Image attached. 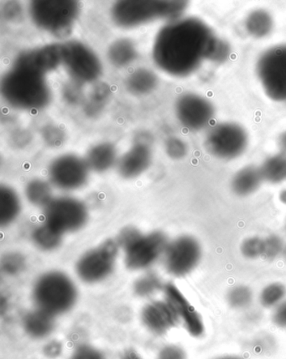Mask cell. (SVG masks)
Instances as JSON below:
<instances>
[{
	"label": "cell",
	"mask_w": 286,
	"mask_h": 359,
	"mask_svg": "<svg viewBox=\"0 0 286 359\" xmlns=\"http://www.w3.org/2000/svg\"><path fill=\"white\" fill-rule=\"evenodd\" d=\"M43 138L46 144L51 147H59L64 142L65 135L57 127H48L44 130Z\"/></svg>",
	"instance_id": "74e56055"
},
{
	"label": "cell",
	"mask_w": 286,
	"mask_h": 359,
	"mask_svg": "<svg viewBox=\"0 0 286 359\" xmlns=\"http://www.w3.org/2000/svg\"><path fill=\"white\" fill-rule=\"evenodd\" d=\"M62 349V345L58 341H51V343L46 346L44 352L48 358H55L61 354Z\"/></svg>",
	"instance_id": "7bdbcfd3"
},
{
	"label": "cell",
	"mask_w": 286,
	"mask_h": 359,
	"mask_svg": "<svg viewBox=\"0 0 286 359\" xmlns=\"http://www.w3.org/2000/svg\"><path fill=\"white\" fill-rule=\"evenodd\" d=\"M0 91L8 105L24 111L44 109L53 97L46 74L15 63L3 76Z\"/></svg>",
	"instance_id": "7a4b0ae2"
},
{
	"label": "cell",
	"mask_w": 286,
	"mask_h": 359,
	"mask_svg": "<svg viewBox=\"0 0 286 359\" xmlns=\"http://www.w3.org/2000/svg\"><path fill=\"white\" fill-rule=\"evenodd\" d=\"M219 359H241V358H239L238 357H233V356H228V357L220 358Z\"/></svg>",
	"instance_id": "7dc6e473"
},
{
	"label": "cell",
	"mask_w": 286,
	"mask_h": 359,
	"mask_svg": "<svg viewBox=\"0 0 286 359\" xmlns=\"http://www.w3.org/2000/svg\"><path fill=\"white\" fill-rule=\"evenodd\" d=\"M23 328L33 339H45L51 335L55 329V316L44 311L36 309L24 316Z\"/></svg>",
	"instance_id": "ffe728a7"
},
{
	"label": "cell",
	"mask_w": 286,
	"mask_h": 359,
	"mask_svg": "<svg viewBox=\"0 0 286 359\" xmlns=\"http://www.w3.org/2000/svg\"><path fill=\"white\" fill-rule=\"evenodd\" d=\"M252 299H253V294L246 286H236L230 290L228 294L229 303L234 309H243L249 306Z\"/></svg>",
	"instance_id": "836d02e7"
},
{
	"label": "cell",
	"mask_w": 286,
	"mask_h": 359,
	"mask_svg": "<svg viewBox=\"0 0 286 359\" xmlns=\"http://www.w3.org/2000/svg\"><path fill=\"white\" fill-rule=\"evenodd\" d=\"M165 152L170 158L173 160H181L186 156L187 145L184 141L177 137H170L165 141Z\"/></svg>",
	"instance_id": "d590c367"
},
{
	"label": "cell",
	"mask_w": 286,
	"mask_h": 359,
	"mask_svg": "<svg viewBox=\"0 0 286 359\" xmlns=\"http://www.w3.org/2000/svg\"><path fill=\"white\" fill-rule=\"evenodd\" d=\"M89 172L85 159L74 154H65L50 162L48 173L51 185L59 190L71 191L88 182Z\"/></svg>",
	"instance_id": "7c38bea8"
},
{
	"label": "cell",
	"mask_w": 286,
	"mask_h": 359,
	"mask_svg": "<svg viewBox=\"0 0 286 359\" xmlns=\"http://www.w3.org/2000/svg\"><path fill=\"white\" fill-rule=\"evenodd\" d=\"M165 302L172 306L179 320L184 323L191 335L200 337L203 334L204 325L202 318L194 307L190 304L176 285L169 283L164 285Z\"/></svg>",
	"instance_id": "2e32d148"
},
{
	"label": "cell",
	"mask_w": 286,
	"mask_h": 359,
	"mask_svg": "<svg viewBox=\"0 0 286 359\" xmlns=\"http://www.w3.org/2000/svg\"><path fill=\"white\" fill-rule=\"evenodd\" d=\"M142 320L149 332L156 335H164L177 326L179 318L168 302H152L144 306Z\"/></svg>",
	"instance_id": "ac0fdd59"
},
{
	"label": "cell",
	"mask_w": 286,
	"mask_h": 359,
	"mask_svg": "<svg viewBox=\"0 0 286 359\" xmlns=\"http://www.w3.org/2000/svg\"><path fill=\"white\" fill-rule=\"evenodd\" d=\"M63 233L48 224L36 226L32 234V241L38 249L43 251H53L62 245Z\"/></svg>",
	"instance_id": "484cf974"
},
{
	"label": "cell",
	"mask_w": 286,
	"mask_h": 359,
	"mask_svg": "<svg viewBox=\"0 0 286 359\" xmlns=\"http://www.w3.org/2000/svg\"><path fill=\"white\" fill-rule=\"evenodd\" d=\"M111 90L109 84L100 83L92 90L90 95L85 105V111L90 116H95L104 108L110 97Z\"/></svg>",
	"instance_id": "f1b7e54d"
},
{
	"label": "cell",
	"mask_w": 286,
	"mask_h": 359,
	"mask_svg": "<svg viewBox=\"0 0 286 359\" xmlns=\"http://www.w3.org/2000/svg\"><path fill=\"white\" fill-rule=\"evenodd\" d=\"M2 271L8 276H16L25 268V258L22 255L11 252L4 256L1 262Z\"/></svg>",
	"instance_id": "1f68e13d"
},
{
	"label": "cell",
	"mask_w": 286,
	"mask_h": 359,
	"mask_svg": "<svg viewBox=\"0 0 286 359\" xmlns=\"http://www.w3.org/2000/svg\"><path fill=\"white\" fill-rule=\"evenodd\" d=\"M21 8L19 4H17L15 2L8 3L6 7V10H4V14H6V18L8 20H14L15 19L20 18L21 16Z\"/></svg>",
	"instance_id": "b9f144b4"
},
{
	"label": "cell",
	"mask_w": 286,
	"mask_h": 359,
	"mask_svg": "<svg viewBox=\"0 0 286 359\" xmlns=\"http://www.w3.org/2000/svg\"><path fill=\"white\" fill-rule=\"evenodd\" d=\"M245 25L250 36L262 38L272 31L273 20L266 11H256L247 17Z\"/></svg>",
	"instance_id": "83f0119b"
},
{
	"label": "cell",
	"mask_w": 286,
	"mask_h": 359,
	"mask_svg": "<svg viewBox=\"0 0 286 359\" xmlns=\"http://www.w3.org/2000/svg\"><path fill=\"white\" fill-rule=\"evenodd\" d=\"M241 253L247 259H254L262 257L264 238L258 236L250 237L242 243Z\"/></svg>",
	"instance_id": "e575fe53"
},
{
	"label": "cell",
	"mask_w": 286,
	"mask_h": 359,
	"mask_svg": "<svg viewBox=\"0 0 286 359\" xmlns=\"http://www.w3.org/2000/svg\"><path fill=\"white\" fill-rule=\"evenodd\" d=\"M159 83L157 75L147 68H138L127 76L125 86L136 96L147 95L155 91Z\"/></svg>",
	"instance_id": "7402d4cb"
},
{
	"label": "cell",
	"mask_w": 286,
	"mask_h": 359,
	"mask_svg": "<svg viewBox=\"0 0 286 359\" xmlns=\"http://www.w3.org/2000/svg\"><path fill=\"white\" fill-rule=\"evenodd\" d=\"M156 359H186V354L179 346L168 345L161 349Z\"/></svg>",
	"instance_id": "ab89813d"
},
{
	"label": "cell",
	"mask_w": 286,
	"mask_h": 359,
	"mask_svg": "<svg viewBox=\"0 0 286 359\" xmlns=\"http://www.w3.org/2000/svg\"><path fill=\"white\" fill-rule=\"evenodd\" d=\"M169 243L168 237L160 231L147 234L140 232L122 250L126 267L135 271L151 267L157 260L164 257Z\"/></svg>",
	"instance_id": "9c48e42d"
},
{
	"label": "cell",
	"mask_w": 286,
	"mask_h": 359,
	"mask_svg": "<svg viewBox=\"0 0 286 359\" xmlns=\"http://www.w3.org/2000/svg\"><path fill=\"white\" fill-rule=\"evenodd\" d=\"M264 181L280 183L286 180V154L280 152L271 156L260 166Z\"/></svg>",
	"instance_id": "4316f807"
},
{
	"label": "cell",
	"mask_w": 286,
	"mask_h": 359,
	"mask_svg": "<svg viewBox=\"0 0 286 359\" xmlns=\"http://www.w3.org/2000/svg\"><path fill=\"white\" fill-rule=\"evenodd\" d=\"M164 288L162 282L155 273H147L135 282L134 292L136 296L147 298L153 296Z\"/></svg>",
	"instance_id": "f546056e"
},
{
	"label": "cell",
	"mask_w": 286,
	"mask_h": 359,
	"mask_svg": "<svg viewBox=\"0 0 286 359\" xmlns=\"http://www.w3.org/2000/svg\"><path fill=\"white\" fill-rule=\"evenodd\" d=\"M153 139L148 133H140L135 137L129 151L119 158L117 170L125 179H134L142 176L152 163Z\"/></svg>",
	"instance_id": "5bb4252c"
},
{
	"label": "cell",
	"mask_w": 286,
	"mask_h": 359,
	"mask_svg": "<svg viewBox=\"0 0 286 359\" xmlns=\"http://www.w3.org/2000/svg\"><path fill=\"white\" fill-rule=\"evenodd\" d=\"M285 230H286V220H285Z\"/></svg>",
	"instance_id": "681fc988"
},
{
	"label": "cell",
	"mask_w": 286,
	"mask_h": 359,
	"mask_svg": "<svg viewBox=\"0 0 286 359\" xmlns=\"http://www.w3.org/2000/svg\"><path fill=\"white\" fill-rule=\"evenodd\" d=\"M246 131L240 126L224 123L213 127L205 140V147L213 156L221 160H233L245 151Z\"/></svg>",
	"instance_id": "8fae6325"
},
{
	"label": "cell",
	"mask_w": 286,
	"mask_h": 359,
	"mask_svg": "<svg viewBox=\"0 0 286 359\" xmlns=\"http://www.w3.org/2000/svg\"><path fill=\"white\" fill-rule=\"evenodd\" d=\"M279 145L281 149V152L286 154V132L280 135L279 140Z\"/></svg>",
	"instance_id": "f6af8a7d"
},
{
	"label": "cell",
	"mask_w": 286,
	"mask_h": 359,
	"mask_svg": "<svg viewBox=\"0 0 286 359\" xmlns=\"http://www.w3.org/2000/svg\"><path fill=\"white\" fill-rule=\"evenodd\" d=\"M283 255H285V257L286 258V245H285V249H284Z\"/></svg>",
	"instance_id": "c3c4849f"
},
{
	"label": "cell",
	"mask_w": 286,
	"mask_h": 359,
	"mask_svg": "<svg viewBox=\"0 0 286 359\" xmlns=\"http://www.w3.org/2000/svg\"><path fill=\"white\" fill-rule=\"evenodd\" d=\"M216 38L203 21L183 18L170 21L157 33L153 60L161 70L184 78L209 59Z\"/></svg>",
	"instance_id": "6da1fadb"
},
{
	"label": "cell",
	"mask_w": 286,
	"mask_h": 359,
	"mask_svg": "<svg viewBox=\"0 0 286 359\" xmlns=\"http://www.w3.org/2000/svg\"><path fill=\"white\" fill-rule=\"evenodd\" d=\"M70 359H107L105 354L93 346L82 344L72 352Z\"/></svg>",
	"instance_id": "8d00e7d4"
},
{
	"label": "cell",
	"mask_w": 286,
	"mask_h": 359,
	"mask_svg": "<svg viewBox=\"0 0 286 359\" xmlns=\"http://www.w3.org/2000/svg\"><path fill=\"white\" fill-rule=\"evenodd\" d=\"M286 299L285 286L280 283H273L266 286L260 294V302L266 309H276Z\"/></svg>",
	"instance_id": "4dcf8cb0"
},
{
	"label": "cell",
	"mask_w": 286,
	"mask_h": 359,
	"mask_svg": "<svg viewBox=\"0 0 286 359\" xmlns=\"http://www.w3.org/2000/svg\"><path fill=\"white\" fill-rule=\"evenodd\" d=\"M44 223L63 234L83 229L88 219L86 205L72 196H58L43 208Z\"/></svg>",
	"instance_id": "ba28073f"
},
{
	"label": "cell",
	"mask_w": 286,
	"mask_h": 359,
	"mask_svg": "<svg viewBox=\"0 0 286 359\" xmlns=\"http://www.w3.org/2000/svg\"><path fill=\"white\" fill-rule=\"evenodd\" d=\"M283 239L278 235L271 234L264 238V259L273 260L283 254L285 249Z\"/></svg>",
	"instance_id": "d6a6232c"
},
{
	"label": "cell",
	"mask_w": 286,
	"mask_h": 359,
	"mask_svg": "<svg viewBox=\"0 0 286 359\" xmlns=\"http://www.w3.org/2000/svg\"><path fill=\"white\" fill-rule=\"evenodd\" d=\"M79 292L74 282L65 273L51 271L37 278L32 288L36 309L55 316L66 314L74 309Z\"/></svg>",
	"instance_id": "277c9868"
},
{
	"label": "cell",
	"mask_w": 286,
	"mask_h": 359,
	"mask_svg": "<svg viewBox=\"0 0 286 359\" xmlns=\"http://www.w3.org/2000/svg\"><path fill=\"white\" fill-rule=\"evenodd\" d=\"M15 64L32 68L48 75L62 65V44H49L38 48L23 51L14 62Z\"/></svg>",
	"instance_id": "e0dca14e"
},
{
	"label": "cell",
	"mask_w": 286,
	"mask_h": 359,
	"mask_svg": "<svg viewBox=\"0 0 286 359\" xmlns=\"http://www.w3.org/2000/svg\"><path fill=\"white\" fill-rule=\"evenodd\" d=\"M263 182L259 168L254 165L246 166L234 176L232 182L233 191L238 196H249L257 191Z\"/></svg>",
	"instance_id": "44dd1931"
},
{
	"label": "cell",
	"mask_w": 286,
	"mask_h": 359,
	"mask_svg": "<svg viewBox=\"0 0 286 359\" xmlns=\"http://www.w3.org/2000/svg\"><path fill=\"white\" fill-rule=\"evenodd\" d=\"M187 6L186 1L125 0L114 4L111 8V18L117 27L131 29L154 20L180 19Z\"/></svg>",
	"instance_id": "3957f363"
},
{
	"label": "cell",
	"mask_w": 286,
	"mask_h": 359,
	"mask_svg": "<svg viewBox=\"0 0 286 359\" xmlns=\"http://www.w3.org/2000/svg\"><path fill=\"white\" fill-rule=\"evenodd\" d=\"M280 199L281 201V203L286 205V190H284L280 192Z\"/></svg>",
	"instance_id": "bcb514c9"
},
{
	"label": "cell",
	"mask_w": 286,
	"mask_h": 359,
	"mask_svg": "<svg viewBox=\"0 0 286 359\" xmlns=\"http://www.w3.org/2000/svg\"><path fill=\"white\" fill-rule=\"evenodd\" d=\"M121 359H143L139 355V353L134 351V350H127L126 352L123 353Z\"/></svg>",
	"instance_id": "ee69618b"
},
{
	"label": "cell",
	"mask_w": 286,
	"mask_h": 359,
	"mask_svg": "<svg viewBox=\"0 0 286 359\" xmlns=\"http://www.w3.org/2000/svg\"><path fill=\"white\" fill-rule=\"evenodd\" d=\"M53 185L43 179H33L25 188V198L34 206L45 208L53 198Z\"/></svg>",
	"instance_id": "d4e9b609"
},
{
	"label": "cell",
	"mask_w": 286,
	"mask_h": 359,
	"mask_svg": "<svg viewBox=\"0 0 286 359\" xmlns=\"http://www.w3.org/2000/svg\"><path fill=\"white\" fill-rule=\"evenodd\" d=\"M21 211V203L16 191L8 186L0 187V225L8 226L17 219Z\"/></svg>",
	"instance_id": "cb8c5ba5"
},
{
	"label": "cell",
	"mask_w": 286,
	"mask_h": 359,
	"mask_svg": "<svg viewBox=\"0 0 286 359\" xmlns=\"http://www.w3.org/2000/svg\"><path fill=\"white\" fill-rule=\"evenodd\" d=\"M118 159L116 147L109 142L93 145L85 158L89 170L97 173L108 172L114 165H117Z\"/></svg>",
	"instance_id": "d6986e66"
},
{
	"label": "cell",
	"mask_w": 286,
	"mask_h": 359,
	"mask_svg": "<svg viewBox=\"0 0 286 359\" xmlns=\"http://www.w3.org/2000/svg\"><path fill=\"white\" fill-rule=\"evenodd\" d=\"M229 53V45L226 44L224 41L219 40V38H216L209 59L217 62H224L226 58H228Z\"/></svg>",
	"instance_id": "f35d334b"
},
{
	"label": "cell",
	"mask_w": 286,
	"mask_h": 359,
	"mask_svg": "<svg viewBox=\"0 0 286 359\" xmlns=\"http://www.w3.org/2000/svg\"><path fill=\"white\" fill-rule=\"evenodd\" d=\"M258 76L268 97L286 102V45L273 47L260 57Z\"/></svg>",
	"instance_id": "30bf717a"
},
{
	"label": "cell",
	"mask_w": 286,
	"mask_h": 359,
	"mask_svg": "<svg viewBox=\"0 0 286 359\" xmlns=\"http://www.w3.org/2000/svg\"><path fill=\"white\" fill-rule=\"evenodd\" d=\"M214 111L210 102L194 93H186L179 97L176 114L179 122L186 129L198 131L210 123Z\"/></svg>",
	"instance_id": "9a60e30c"
},
{
	"label": "cell",
	"mask_w": 286,
	"mask_h": 359,
	"mask_svg": "<svg viewBox=\"0 0 286 359\" xmlns=\"http://www.w3.org/2000/svg\"><path fill=\"white\" fill-rule=\"evenodd\" d=\"M62 65L79 84L97 82L102 74V62L90 47L79 41L62 44Z\"/></svg>",
	"instance_id": "52a82bcc"
},
{
	"label": "cell",
	"mask_w": 286,
	"mask_h": 359,
	"mask_svg": "<svg viewBox=\"0 0 286 359\" xmlns=\"http://www.w3.org/2000/svg\"><path fill=\"white\" fill-rule=\"evenodd\" d=\"M202 258V247L194 237L183 235L170 242L164 255L166 271L184 277L193 271Z\"/></svg>",
	"instance_id": "4fadbf2b"
},
{
	"label": "cell",
	"mask_w": 286,
	"mask_h": 359,
	"mask_svg": "<svg viewBox=\"0 0 286 359\" xmlns=\"http://www.w3.org/2000/svg\"><path fill=\"white\" fill-rule=\"evenodd\" d=\"M80 11V3L74 0H36L29 6L33 24L60 39L70 36Z\"/></svg>",
	"instance_id": "5b68a950"
},
{
	"label": "cell",
	"mask_w": 286,
	"mask_h": 359,
	"mask_svg": "<svg viewBox=\"0 0 286 359\" xmlns=\"http://www.w3.org/2000/svg\"><path fill=\"white\" fill-rule=\"evenodd\" d=\"M273 322L280 327L286 328V299L275 309Z\"/></svg>",
	"instance_id": "60d3db41"
},
{
	"label": "cell",
	"mask_w": 286,
	"mask_h": 359,
	"mask_svg": "<svg viewBox=\"0 0 286 359\" xmlns=\"http://www.w3.org/2000/svg\"><path fill=\"white\" fill-rule=\"evenodd\" d=\"M108 59L115 67L123 68L130 65L138 57V50L133 41L119 38L108 49Z\"/></svg>",
	"instance_id": "603a6c76"
},
{
	"label": "cell",
	"mask_w": 286,
	"mask_h": 359,
	"mask_svg": "<svg viewBox=\"0 0 286 359\" xmlns=\"http://www.w3.org/2000/svg\"><path fill=\"white\" fill-rule=\"evenodd\" d=\"M121 250L116 239H107L85 253L76 264V273L86 284H97L112 275Z\"/></svg>",
	"instance_id": "8992f818"
}]
</instances>
